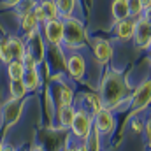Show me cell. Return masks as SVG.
<instances>
[{
  "mask_svg": "<svg viewBox=\"0 0 151 151\" xmlns=\"http://www.w3.org/2000/svg\"><path fill=\"white\" fill-rule=\"evenodd\" d=\"M0 60L4 62V63H11L14 58H12V53H11V47H9V44H7V40L5 42H0Z\"/></svg>",
  "mask_w": 151,
  "mask_h": 151,
  "instance_id": "25",
  "label": "cell"
},
{
  "mask_svg": "<svg viewBox=\"0 0 151 151\" xmlns=\"http://www.w3.org/2000/svg\"><path fill=\"white\" fill-rule=\"evenodd\" d=\"M2 151H14V150H12L11 146H7V148H2Z\"/></svg>",
  "mask_w": 151,
  "mask_h": 151,
  "instance_id": "34",
  "label": "cell"
},
{
  "mask_svg": "<svg viewBox=\"0 0 151 151\" xmlns=\"http://www.w3.org/2000/svg\"><path fill=\"white\" fill-rule=\"evenodd\" d=\"M21 81H23V84H25L27 91H28V90H37L39 84H40V77H39L37 69L25 70V74H23V77H21Z\"/></svg>",
  "mask_w": 151,
  "mask_h": 151,
  "instance_id": "16",
  "label": "cell"
},
{
  "mask_svg": "<svg viewBox=\"0 0 151 151\" xmlns=\"http://www.w3.org/2000/svg\"><path fill=\"white\" fill-rule=\"evenodd\" d=\"M65 47L77 49L84 44V28L74 18H65L63 21V42Z\"/></svg>",
  "mask_w": 151,
  "mask_h": 151,
  "instance_id": "2",
  "label": "cell"
},
{
  "mask_svg": "<svg viewBox=\"0 0 151 151\" xmlns=\"http://www.w3.org/2000/svg\"><path fill=\"white\" fill-rule=\"evenodd\" d=\"M150 100H151V83H150V79H146V81H142V83L137 86V90H135L134 95H132V102H130L132 113L130 114L144 111V109L150 106Z\"/></svg>",
  "mask_w": 151,
  "mask_h": 151,
  "instance_id": "3",
  "label": "cell"
},
{
  "mask_svg": "<svg viewBox=\"0 0 151 151\" xmlns=\"http://www.w3.org/2000/svg\"><path fill=\"white\" fill-rule=\"evenodd\" d=\"M7 44H9V47H11L12 58L21 62V58L27 55V46H25V42H23L19 37H11L9 40H7Z\"/></svg>",
  "mask_w": 151,
  "mask_h": 151,
  "instance_id": "13",
  "label": "cell"
},
{
  "mask_svg": "<svg viewBox=\"0 0 151 151\" xmlns=\"http://www.w3.org/2000/svg\"><path fill=\"white\" fill-rule=\"evenodd\" d=\"M142 125H144V121H142V119H135V121H132V128H134L135 132H141Z\"/></svg>",
  "mask_w": 151,
  "mask_h": 151,
  "instance_id": "28",
  "label": "cell"
},
{
  "mask_svg": "<svg viewBox=\"0 0 151 151\" xmlns=\"http://www.w3.org/2000/svg\"><path fill=\"white\" fill-rule=\"evenodd\" d=\"M93 53H95V58L99 60V63H107L111 60V55H113V47L107 40L104 39H97L95 44H93Z\"/></svg>",
  "mask_w": 151,
  "mask_h": 151,
  "instance_id": "11",
  "label": "cell"
},
{
  "mask_svg": "<svg viewBox=\"0 0 151 151\" xmlns=\"http://www.w3.org/2000/svg\"><path fill=\"white\" fill-rule=\"evenodd\" d=\"M84 99H86V102L91 106L93 113H97V111H100V109H102V104H100V99H99V95H93V93H86V95H84Z\"/></svg>",
  "mask_w": 151,
  "mask_h": 151,
  "instance_id": "26",
  "label": "cell"
},
{
  "mask_svg": "<svg viewBox=\"0 0 151 151\" xmlns=\"http://www.w3.org/2000/svg\"><path fill=\"white\" fill-rule=\"evenodd\" d=\"M21 28H23L27 34L39 30V21H37V18L34 16V12H27V14H23V19H21Z\"/></svg>",
  "mask_w": 151,
  "mask_h": 151,
  "instance_id": "20",
  "label": "cell"
},
{
  "mask_svg": "<svg viewBox=\"0 0 151 151\" xmlns=\"http://www.w3.org/2000/svg\"><path fill=\"white\" fill-rule=\"evenodd\" d=\"M91 128H93V118L86 113L84 109L76 111L74 119H72V123H70V130H72V134H74L77 139H84V137L90 134Z\"/></svg>",
  "mask_w": 151,
  "mask_h": 151,
  "instance_id": "4",
  "label": "cell"
},
{
  "mask_svg": "<svg viewBox=\"0 0 151 151\" xmlns=\"http://www.w3.org/2000/svg\"><path fill=\"white\" fill-rule=\"evenodd\" d=\"M83 141H84V142H83L84 151H100V134H99L95 128H91L90 134H88Z\"/></svg>",
  "mask_w": 151,
  "mask_h": 151,
  "instance_id": "14",
  "label": "cell"
},
{
  "mask_svg": "<svg viewBox=\"0 0 151 151\" xmlns=\"http://www.w3.org/2000/svg\"><path fill=\"white\" fill-rule=\"evenodd\" d=\"M23 74H25V67L19 60H12L11 63H7V76L11 77V81L12 79H21Z\"/></svg>",
  "mask_w": 151,
  "mask_h": 151,
  "instance_id": "19",
  "label": "cell"
},
{
  "mask_svg": "<svg viewBox=\"0 0 151 151\" xmlns=\"http://www.w3.org/2000/svg\"><path fill=\"white\" fill-rule=\"evenodd\" d=\"M21 109H23V104H21V100H16V99L9 100L4 106V109H2V119L5 121L7 127L18 121V118L21 116Z\"/></svg>",
  "mask_w": 151,
  "mask_h": 151,
  "instance_id": "9",
  "label": "cell"
},
{
  "mask_svg": "<svg viewBox=\"0 0 151 151\" xmlns=\"http://www.w3.org/2000/svg\"><path fill=\"white\" fill-rule=\"evenodd\" d=\"M111 12H113L114 21H121V19L130 18V16H128V7H127V2H125V0H113Z\"/></svg>",
  "mask_w": 151,
  "mask_h": 151,
  "instance_id": "15",
  "label": "cell"
},
{
  "mask_svg": "<svg viewBox=\"0 0 151 151\" xmlns=\"http://www.w3.org/2000/svg\"><path fill=\"white\" fill-rule=\"evenodd\" d=\"M11 95L16 100H21L27 95V88H25V84H23L21 79H12L11 81Z\"/></svg>",
  "mask_w": 151,
  "mask_h": 151,
  "instance_id": "22",
  "label": "cell"
},
{
  "mask_svg": "<svg viewBox=\"0 0 151 151\" xmlns=\"http://www.w3.org/2000/svg\"><path fill=\"white\" fill-rule=\"evenodd\" d=\"M134 40L137 44V47H144L148 49L151 44V23L148 16H141L135 21V28H134Z\"/></svg>",
  "mask_w": 151,
  "mask_h": 151,
  "instance_id": "6",
  "label": "cell"
},
{
  "mask_svg": "<svg viewBox=\"0 0 151 151\" xmlns=\"http://www.w3.org/2000/svg\"><path fill=\"white\" fill-rule=\"evenodd\" d=\"M56 5L58 14H62L63 18H70V14L74 12V0H53Z\"/></svg>",
  "mask_w": 151,
  "mask_h": 151,
  "instance_id": "21",
  "label": "cell"
},
{
  "mask_svg": "<svg viewBox=\"0 0 151 151\" xmlns=\"http://www.w3.org/2000/svg\"><path fill=\"white\" fill-rule=\"evenodd\" d=\"M123 95H125V84H123L121 76L116 72H109L104 76V79L100 83V93H99L102 109L113 111L123 100Z\"/></svg>",
  "mask_w": 151,
  "mask_h": 151,
  "instance_id": "1",
  "label": "cell"
},
{
  "mask_svg": "<svg viewBox=\"0 0 151 151\" xmlns=\"http://www.w3.org/2000/svg\"><path fill=\"white\" fill-rule=\"evenodd\" d=\"M21 63H23L25 70H32V69H37V65H35V62L32 60V56H30V55H25V56L21 58Z\"/></svg>",
  "mask_w": 151,
  "mask_h": 151,
  "instance_id": "27",
  "label": "cell"
},
{
  "mask_svg": "<svg viewBox=\"0 0 151 151\" xmlns=\"http://www.w3.org/2000/svg\"><path fill=\"white\" fill-rule=\"evenodd\" d=\"M76 109L72 106H62L60 107V113H58V119H60V125L63 128H70V123L74 119Z\"/></svg>",
  "mask_w": 151,
  "mask_h": 151,
  "instance_id": "17",
  "label": "cell"
},
{
  "mask_svg": "<svg viewBox=\"0 0 151 151\" xmlns=\"http://www.w3.org/2000/svg\"><path fill=\"white\" fill-rule=\"evenodd\" d=\"M93 128H95L99 134H104V135L113 134V130H114V116H113V113L107 111V109L97 111L95 116H93Z\"/></svg>",
  "mask_w": 151,
  "mask_h": 151,
  "instance_id": "8",
  "label": "cell"
},
{
  "mask_svg": "<svg viewBox=\"0 0 151 151\" xmlns=\"http://www.w3.org/2000/svg\"><path fill=\"white\" fill-rule=\"evenodd\" d=\"M127 2V7H128V16H141L144 5H142V0H125Z\"/></svg>",
  "mask_w": 151,
  "mask_h": 151,
  "instance_id": "24",
  "label": "cell"
},
{
  "mask_svg": "<svg viewBox=\"0 0 151 151\" xmlns=\"http://www.w3.org/2000/svg\"><path fill=\"white\" fill-rule=\"evenodd\" d=\"M2 148H4V146H2V144H0V151H2Z\"/></svg>",
  "mask_w": 151,
  "mask_h": 151,
  "instance_id": "35",
  "label": "cell"
},
{
  "mask_svg": "<svg viewBox=\"0 0 151 151\" xmlns=\"http://www.w3.org/2000/svg\"><path fill=\"white\" fill-rule=\"evenodd\" d=\"M39 7L42 9L46 21H49V19H58V11H56V5H55L53 0H40V2H39ZM46 21H44V23H46Z\"/></svg>",
  "mask_w": 151,
  "mask_h": 151,
  "instance_id": "18",
  "label": "cell"
},
{
  "mask_svg": "<svg viewBox=\"0 0 151 151\" xmlns=\"http://www.w3.org/2000/svg\"><path fill=\"white\" fill-rule=\"evenodd\" d=\"M134 28H135V19H121V21H116V28H114V34L116 37L121 39V40H128V39L134 37Z\"/></svg>",
  "mask_w": 151,
  "mask_h": 151,
  "instance_id": "12",
  "label": "cell"
},
{
  "mask_svg": "<svg viewBox=\"0 0 151 151\" xmlns=\"http://www.w3.org/2000/svg\"><path fill=\"white\" fill-rule=\"evenodd\" d=\"M2 2H4V4H5L7 7H14V5H18V4L21 2V0H2Z\"/></svg>",
  "mask_w": 151,
  "mask_h": 151,
  "instance_id": "29",
  "label": "cell"
},
{
  "mask_svg": "<svg viewBox=\"0 0 151 151\" xmlns=\"http://www.w3.org/2000/svg\"><path fill=\"white\" fill-rule=\"evenodd\" d=\"M72 100H74V91L70 90V86L63 84L60 90V107L62 106H72Z\"/></svg>",
  "mask_w": 151,
  "mask_h": 151,
  "instance_id": "23",
  "label": "cell"
},
{
  "mask_svg": "<svg viewBox=\"0 0 151 151\" xmlns=\"http://www.w3.org/2000/svg\"><path fill=\"white\" fill-rule=\"evenodd\" d=\"M60 151H76V148H63V150H60Z\"/></svg>",
  "mask_w": 151,
  "mask_h": 151,
  "instance_id": "33",
  "label": "cell"
},
{
  "mask_svg": "<svg viewBox=\"0 0 151 151\" xmlns=\"http://www.w3.org/2000/svg\"><path fill=\"white\" fill-rule=\"evenodd\" d=\"M150 4H151V0H142V5H144V9H150Z\"/></svg>",
  "mask_w": 151,
  "mask_h": 151,
  "instance_id": "31",
  "label": "cell"
},
{
  "mask_svg": "<svg viewBox=\"0 0 151 151\" xmlns=\"http://www.w3.org/2000/svg\"><path fill=\"white\" fill-rule=\"evenodd\" d=\"M27 37H28V44H25L27 46V55L32 56L35 65H40L44 62V56H46V47H44L42 35L39 34V30H35V32L27 34Z\"/></svg>",
  "mask_w": 151,
  "mask_h": 151,
  "instance_id": "5",
  "label": "cell"
},
{
  "mask_svg": "<svg viewBox=\"0 0 151 151\" xmlns=\"http://www.w3.org/2000/svg\"><path fill=\"white\" fill-rule=\"evenodd\" d=\"M146 137H148V141H150V137H151V123L150 121H146Z\"/></svg>",
  "mask_w": 151,
  "mask_h": 151,
  "instance_id": "30",
  "label": "cell"
},
{
  "mask_svg": "<svg viewBox=\"0 0 151 151\" xmlns=\"http://www.w3.org/2000/svg\"><path fill=\"white\" fill-rule=\"evenodd\" d=\"M44 25V37L53 46H62L63 42V21L60 19H49Z\"/></svg>",
  "mask_w": 151,
  "mask_h": 151,
  "instance_id": "7",
  "label": "cell"
},
{
  "mask_svg": "<svg viewBox=\"0 0 151 151\" xmlns=\"http://www.w3.org/2000/svg\"><path fill=\"white\" fill-rule=\"evenodd\" d=\"M67 69H69V74L72 79H81L86 70V62L79 53H72L67 58Z\"/></svg>",
  "mask_w": 151,
  "mask_h": 151,
  "instance_id": "10",
  "label": "cell"
},
{
  "mask_svg": "<svg viewBox=\"0 0 151 151\" xmlns=\"http://www.w3.org/2000/svg\"><path fill=\"white\" fill-rule=\"evenodd\" d=\"M30 151H44V150H42L40 146H34V148H32V150H30Z\"/></svg>",
  "mask_w": 151,
  "mask_h": 151,
  "instance_id": "32",
  "label": "cell"
}]
</instances>
